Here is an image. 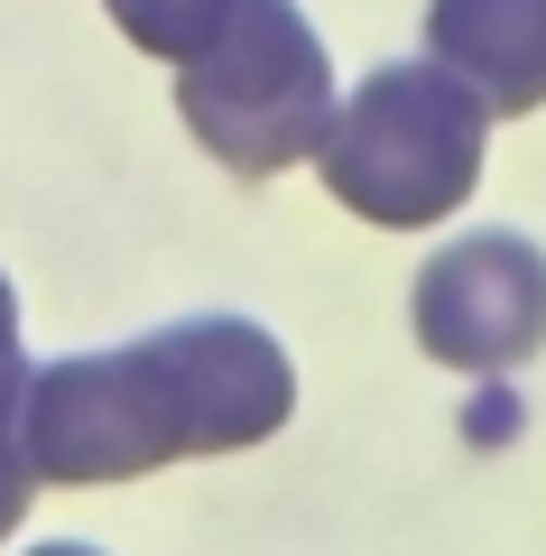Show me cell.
<instances>
[{
    "label": "cell",
    "instance_id": "6da1fadb",
    "mask_svg": "<svg viewBox=\"0 0 546 556\" xmlns=\"http://www.w3.org/2000/svg\"><path fill=\"white\" fill-rule=\"evenodd\" d=\"M296 408V362L251 316H176L120 353L38 362L20 390V464L28 482H139L186 455H241L278 437Z\"/></svg>",
    "mask_w": 546,
    "mask_h": 556
},
{
    "label": "cell",
    "instance_id": "7a4b0ae2",
    "mask_svg": "<svg viewBox=\"0 0 546 556\" xmlns=\"http://www.w3.org/2000/svg\"><path fill=\"white\" fill-rule=\"evenodd\" d=\"M491 167V112L472 84H454L435 56L408 65H371V75L343 93L325 149H315V177L343 214L380 223V232H435L472 204Z\"/></svg>",
    "mask_w": 546,
    "mask_h": 556
},
{
    "label": "cell",
    "instance_id": "3957f363",
    "mask_svg": "<svg viewBox=\"0 0 546 556\" xmlns=\"http://www.w3.org/2000/svg\"><path fill=\"white\" fill-rule=\"evenodd\" d=\"M176 112L232 177H278L333 130V56L296 0H232L223 28L176 65Z\"/></svg>",
    "mask_w": 546,
    "mask_h": 556
},
{
    "label": "cell",
    "instance_id": "277c9868",
    "mask_svg": "<svg viewBox=\"0 0 546 556\" xmlns=\"http://www.w3.org/2000/svg\"><path fill=\"white\" fill-rule=\"evenodd\" d=\"M408 325H417V353L445 362V371H472V380L519 371L546 343V251L509 223L445 241L408 288Z\"/></svg>",
    "mask_w": 546,
    "mask_h": 556
},
{
    "label": "cell",
    "instance_id": "5b68a950",
    "mask_svg": "<svg viewBox=\"0 0 546 556\" xmlns=\"http://www.w3.org/2000/svg\"><path fill=\"white\" fill-rule=\"evenodd\" d=\"M427 56L482 93L491 121L546 102V0H427Z\"/></svg>",
    "mask_w": 546,
    "mask_h": 556
},
{
    "label": "cell",
    "instance_id": "8992f818",
    "mask_svg": "<svg viewBox=\"0 0 546 556\" xmlns=\"http://www.w3.org/2000/svg\"><path fill=\"white\" fill-rule=\"evenodd\" d=\"M102 10L120 20V38H130L139 56L186 65V56H195V47L223 28V10H232V0H102Z\"/></svg>",
    "mask_w": 546,
    "mask_h": 556
},
{
    "label": "cell",
    "instance_id": "52a82bcc",
    "mask_svg": "<svg viewBox=\"0 0 546 556\" xmlns=\"http://www.w3.org/2000/svg\"><path fill=\"white\" fill-rule=\"evenodd\" d=\"M20 390H28V353H20V288L0 278V427L20 417Z\"/></svg>",
    "mask_w": 546,
    "mask_h": 556
},
{
    "label": "cell",
    "instance_id": "ba28073f",
    "mask_svg": "<svg viewBox=\"0 0 546 556\" xmlns=\"http://www.w3.org/2000/svg\"><path fill=\"white\" fill-rule=\"evenodd\" d=\"M28 492H38V482H28V464H20V437L0 427V538H20V519H28Z\"/></svg>",
    "mask_w": 546,
    "mask_h": 556
},
{
    "label": "cell",
    "instance_id": "9c48e42d",
    "mask_svg": "<svg viewBox=\"0 0 546 556\" xmlns=\"http://www.w3.org/2000/svg\"><path fill=\"white\" fill-rule=\"evenodd\" d=\"M28 556H102V547H84V538H38Z\"/></svg>",
    "mask_w": 546,
    "mask_h": 556
}]
</instances>
